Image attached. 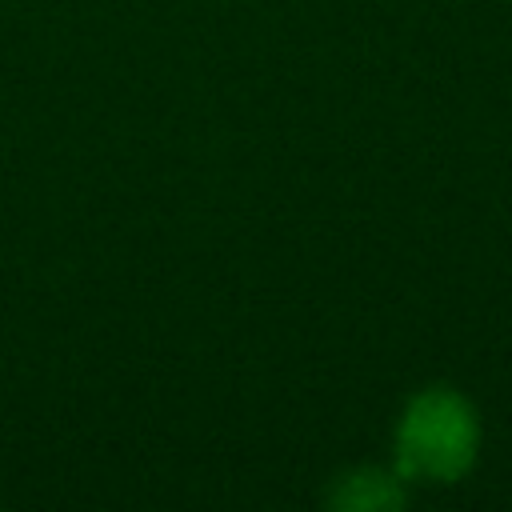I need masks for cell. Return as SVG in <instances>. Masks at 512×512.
I'll list each match as a JSON object with an SVG mask.
<instances>
[{"mask_svg":"<svg viewBox=\"0 0 512 512\" xmlns=\"http://www.w3.org/2000/svg\"><path fill=\"white\" fill-rule=\"evenodd\" d=\"M476 444V428L468 408L448 392H428L412 404L404 432H400V456L408 472L428 476H456Z\"/></svg>","mask_w":512,"mask_h":512,"instance_id":"1","label":"cell"},{"mask_svg":"<svg viewBox=\"0 0 512 512\" xmlns=\"http://www.w3.org/2000/svg\"><path fill=\"white\" fill-rule=\"evenodd\" d=\"M352 484L360 488V496H344L348 504H380V500H392V496H396L384 476H360V480H352Z\"/></svg>","mask_w":512,"mask_h":512,"instance_id":"2","label":"cell"}]
</instances>
